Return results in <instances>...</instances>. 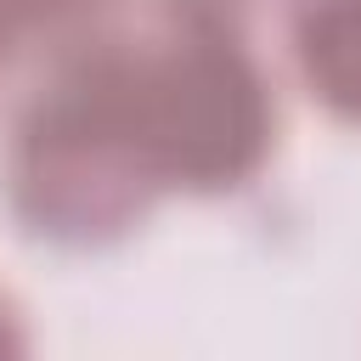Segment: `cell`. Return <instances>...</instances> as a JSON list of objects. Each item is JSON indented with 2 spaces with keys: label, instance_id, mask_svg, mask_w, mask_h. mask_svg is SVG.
<instances>
[{
  "label": "cell",
  "instance_id": "obj_1",
  "mask_svg": "<svg viewBox=\"0 0 361 361\" xmlns=\"http://www.w3.org/2000/svg\"><path fill=\"white\" fill-rule=\"evenodd\" d=\"M39 79L107 124L164 192L243 186L271 152V85L209 0H79L45 28Z\"/></svg>",
  "mask_w": 361,
  "mask_h": 361
},
{
  "label": "cell",
  "instance_id": "obj_2",
  "mask_svg": "<svg viewBox=\"0 0 361 361\" xmlns=\"http://www.w3.org/2000/svg\"><path fill=\"white\" fill-rule=\"evenodd\" d=\"M0 180L11 214L34 237L73 248L124 237L164 192L107 124H96L73 96L45 79H34L11 113Z\"/></svg>",
  "mask_w": 361,
  "mask_h": 361
},
{
  "label": "cell",
  "instance_id": "obj_3",
  "mask_svg": "<svg viewBox=\"0 0 361 361\" xmlns=\"http://www.w3.org/2000/svg\"><path fill=\"white\" fill-rule=\"evenodd\" d=\"M293 56L310 96L327 113L361 124V0H299Z\"/></svg>",
  "mask_w": 361,
  "mask_h": 361
},
{
  "label": "cell",
  "instance_id": "obj_4",
  "mask_svg": "<svg viewBox=\"0 0 361 361\" xmlns=\"http://www.w3.org/2000/svg\"><path fill=\"white\" fill-rule=\"evenodd\" d=\"M39 28V0H0V62H6V51L23 39V34H34Z\"/></svg>",
  "mask_w": 361,
  "mask_h": 361
},
{
  "label": "cell",
  "instance_id": "obj_5",
  "mask_svg": "<svg viewBox=\"0 0 361 361\" xmlns=\"http://www.w3.org/2000/svg\"><path fill=\"white\" fill-rule=\"evenodd\" d=\"M0 355H23V327H17V310L6 305V293H0Z\"/></svg>",
  "mask_w": 361,
  "mask_h": 361
},
{
  "label": "cell",
  "instance_id": "obj_6",
  "mask_svg": "<svg viewBox=\"0 0 361 361\" xmlns=\"http://www.w3.org/2000/svg\"><path fill=\"white\" fill-rule=\"evenodd\" d=\"M73 6H79V0H39V17H45V28H51L56 17H68ZM45 28H39V34H45Z\"/></svg>",
  "mask_w": 361,
  "mask_h": 361
},
{
  "label": "cell",
  "instance_id": "obj_7",
  "mask_svg": "<svg viewBox=\"0 0 361 361\" xmlns=\"http://www.w3.org/2000/svg\"><path fill=\"white\" fill-rule=\"evenodd\" d=\"M209 6H214V11H226V17H231V23H237V17H243V11H248V6H259V0H209Z\"/></svg>",
  "mask_w": 361,
  "mask_h": 361
}]
</instances>
